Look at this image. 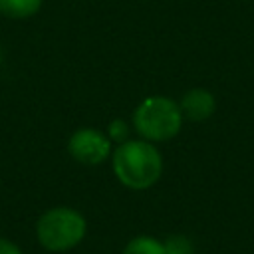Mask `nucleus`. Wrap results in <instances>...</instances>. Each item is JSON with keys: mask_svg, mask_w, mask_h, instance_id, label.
<instances>
[{"mask_svg": "<svg viewBox=\"0 0 254 254\" xmlns=\"http://www.w3.org/2000/svg\"><path fill=\"white\" fill-rule=\"evenodd\" d=\"M111 167L123 187L147 190L163 175V157L151 141L127 139L111 153Z\"/></svg>", "mask_w": 254, "mask_h": 254, "instance_id": "1", "label": "nucleus"}, {"mask_svg": "<svg viewBox=\"0 0 254 254\" xmlns=\"http://www.w3.org/2000/svg\"><path fill=\"white\" fill-rule=\"evenodd\" d=\"M87 234L85 216L71 206H54L40 214L36 238L48 252H69L83 242Z\"/></svg>", "mask_w": 254, "mask_h": 254, "instance_id": "2", "label": "nucleus"}, {"mask_svg": "<svg viewBox=\"0 0 254 254\" xmlns=\"http://www.w3.org/2000/svg\"><path fill=\"white\" fill-rule=\"evenodd\" d=\"M183 119L179 103L165 95H149L133 111L135 131L151 143H163L177 137Z\"/></svg>", "mask_w": 254, "mask_h": 254, "instance_id": "3", "label": "nucleus"}, {"mask_svg": "<svg viewBox=\"0 0 254 254\" xmlns=\"http://www.w3.org/2000/svg\"><path fill=\"white\" fill-rule=\"evenodd\" d=\"M69 155L81 165H101L111 157V141L97 129L81 127L71 133L67 141Z\"/></svg>", "mask_w": 254, "mask_h": 254, "instance_id": "4", "label": "nucleus"}, {"mask_svg": "<svg viewBox=\"0 0 254 254\" xmlns=\"http://www.w3.org/2000/svg\"><path fill=\"white\" fill-rule=\"evenodd\" d=\"M179 107H181V113H183L185 119H189V121H206L216 111V99L208 89L192 87L183 95Z\"/></svg>", "mask_w": 254, "mask_h": 254, "instance_id": "5", "label": "nucleus"}, {"mask_svg": "<svg viewBox=\"0 0 254 254\" xmlns=\"http://www.w3.org/2000/svg\"><path fill=\"white\" fill-rule=\"evenodd\" d=\"M44 0H0V12L12 20H26L40 12Z\"/></svg>", "mask_w": 254, "mask_h": 254, "instance_id": "6", "label": "nucleus"}, {"mask_svg": "<svg viewBox=\"0 0 254 254\" xmlns=\"http://www.w3.org/2000/svg\"><path fill=\"white\" fill-rule=\"evenodd\" d=\"M121 254H165L163 240L149 236V234H139L133 236L121 250Z\"/></svg>", "mask_w": 254, "mask_h": 254, "instance_id": "7", "label": "nucleus"}, {"mask_svg": "<svg viewBox=\"0 0 254 254\" xmlns=\"http://www.w3.org/2000/svg\"><path fill=\"white\" fill-rule=\"evenodd\" d=\"M165 254H194V244L185 234H171L163 240Z\"/></svg>", "mask_w": 254, "mask_h": 254, "instance_id": "8", "label": "nucleus"}, {"mask_svg": "<svg viewBox=\"0 0 254 254\" xmlns=\"http://www.w3.org/2000/svg\"><path fill=\"white\" fill-rule=\"evenodd\" d=\"M107 137L109 141L113 143H125L127 137H129V127H127V121L123 119H111L109 125H107Z\"/></svg>", "mask_w": 254, "mask_h": 254, "instance_id": "9", "label": "nucleus"}, {"mask_svg": "<svg viewBox=\"0 0 254 254\" xmlns=\"http://www.w3.org/2000/svg\"><path fill=\"white\" fill-rule=\"evenodd\" d=\"M0 254H24V252L16 242L0 236Z\"/></svg>", "mask_w": 254, "mask_h": 254, "instance_id": "10", "label": "nucleus"}, {"mask_svg": "<svg viewBox=\"0 0 254 254\" xmlns=\"http://www.w3.org/2000/svg\"><path fill=\"white\" fill-rule=\"evenodd\" d=\"M0 62H2V48H0Z\"/></svg>", "mask_w": 254, "mask_h": 254, "instance_id": "11", "label": "nucleus"}]
</instances>
